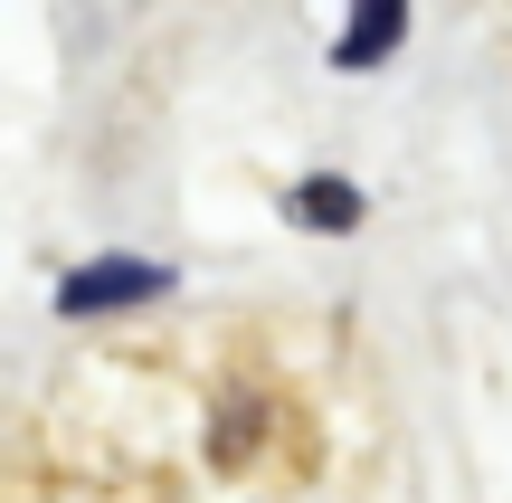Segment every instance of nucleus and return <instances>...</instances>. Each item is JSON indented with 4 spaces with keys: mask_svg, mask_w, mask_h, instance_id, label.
<instances>
[{
    "mask_svg": "<svg viewBox=\"0 0 512 503\" xmlns=\"http://www.w3.org/2000/svg\"><path fill=\"white\" fill-rule=\"evenodd\" d=\"M133 295H162V266L105 257V266H86V276H67V314H95V304H133Z\"/></svg>",
    "mask_w": 512,
    "mask_h": 503,
    "instance_id": "f257e3e1",
    "label": "nucleus"
},
{
    "mask_svg": "<svg viewBox=\"0 0 512 503\" xmlns=\"http://www.w3.org/2000/svg\"><path fill=\"white\" fill-rule=\"evenodd\" d=\"M408 29V0H351V29H342V67H380Z\"/></svg>",
    "mask_w": 512,
    "mask_h": 503,
    "instance_id": "f03ea898",
    "label": "nucleus"
},
{
    "mask_svg": "<svg viewBox=\"0 0 512 503\" xmlns=\"http://www.w3.org/2000/svg\"><path fill=\"white\" fill-rule=\"evenodd\" d=\"M294 219H313V228H351V219H361V190H351V181H304V190H294Z\"/></svg>",
    "mask_w": 512,
    "mask_h": 503,
    "instance_id": "7ed1b4c3",
    "label": "nucleus"
}]
</instances>
